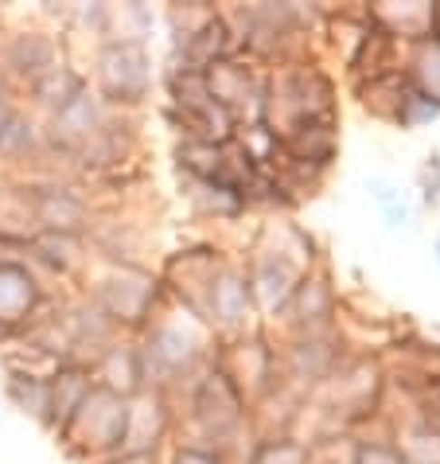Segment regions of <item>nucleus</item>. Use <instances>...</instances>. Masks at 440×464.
Instances as JSON below:
<instances>
[{
    "instance_id": "obj_11",
    "label": "nucleus",
    "mask_w": 440,
    "mask_h": 464,
    "mask_svg": "<svg viewBox=\"0 0 440 464\" xmlns=\"http://www.w3.org/2000/svg\"><path fill=\"white\" fill-rule=\"evenodd\" d=\"M176 441V402L164 391H140L129 398V433L121 453H164Z\"/></svg>"
},
{
    "instance_id": "obj_2",
    "label": "nucleus",
    "mask_w": 440,
    "mask_h": 464,
    "mask_svg": "<svg viewBox=\"0 0 440 464\" xmlns=\"http://www.w3.org/2000/svg\"><path fill=\"white\" fill-rule=\"evenodd\" d=\"M137 343H140V359H145L148 391H164L172 398L184 391L215 355L211 328L199 324L196 316L179 313L176 304L167 308L164 316L152 320V328L145 336H137Z\"/></svg>"
},
{
    "instance_id": "obj_24",
    "label": "nucleus",
    "mask_w": 440,
    "mask_h": 464,
    "mask_svg": "<svg viewBox=\"0 0 440 464\" xmlns=\"http://www.w3.org/2000/svg\"><path fill=\"white\" fill-rule=\"evenodd\" d=\"M433 121H440V98L425 94V90H417L409 82V94L401 102V113H397V129H425Z\"/></svg>"
},
{
    "instance_id": "obj_25",
    "label": "nucleus",
    "mask_w": 440,
    "mask_h": 464,
    "mask_svg": "<svg viewBox=\"0 0 440 464\" xmlns=\"http://www.w3.org/2000/svg\"><path fill=\"white\" fill-rule=\"evenodd\" d=\"M160 464H234V457L223 453V449H211V445H199V441H184V437H176V441L164 449V460Z\"/></svg>"
},
{
    "instance_id": "obj_7",
    "label": "nucleus",
    "mask_w": 440,
    "mask_h": 464,
    "mask_svg": "<svg viewBox=\"0 0 440 464\" xmlns=\"http://www.w3.org/2000/svg\"><path fill=\"white\" fill-rule=\"evenodd\" d=\"M62 59H67V35L59 28L20 24V28L0 32V79L16 86V94H24L32 82H40Z\"/></svg>"
},
{
    "instance_id": "obj_12",
    "label": "nucleus",
    "mask_w": 440,
    "mask_h": 464,
    "mask_svg": "<svg viewBox=\"0 0 440 464\" xmlns=\"http://www.w3.org/2000/svg\"><path fill=\"white\" fill-rule=\"evenodd\" d=\"M281 320H289L292 336H312V332H331L340 324V293H335L331 277L323 269H308L296 285L289 308L281 313Z\"/></svg>"
},
{
    "instance_id": "obj_18",
    "label": "nucleus",
    "mask_w": 440,
    "mask_h": 464,
    "mask_svg": "<svg viewBox=\"0 0 440 464\" xmlns=\"http://www.w3.org/2000/svg\"><path fill=\"white\" fill-rule=\"evenodd\" d=\"M0 391H5V402L24 414L28 421H35L47 433V418H51V379H28V375H5L0 379Z\"/></svg>"
},
{
    "instance_id": "obj_23",
    "label": "nucleus",
    "mask_w": 440,
    "mask_h": 464,
    "mask_svg": "<svg viewBox=\"0 0 440 464\" xmlns=\"http://www.w3.org/2000/svg\"><path fill=\"white\" fill-rule=\"evenodd\" d=\"M401 71L409 74V82L417 90L440 98V32L425 35V40H417V44H409V63Z\"/></svg>"
},
{
    "instance_id": "obj_17",
    "label": "nucleus",
    "mask_w": 440,
    "mask_h": 464,
    "mask_svg": "<svg viewBox=\"0 0 440 464\" xmlns=\"http://www.w3.org/2000/svg\"><path fill=\"white\" fill-rule=\"evenodd\" d=\"M355 94L362 102V110L378 121H390L397 125V113H401V102L409 94V74L406 71H386V74H374V79H362L355 82Z\"/></svg>"
},
{
    "instance_id": "obj_4",
    "label": "nucleus",
    "mask_w": 440,
    "mask_h": 464,
    "mask_svg": "<svg viewBox=\"0 0 440 464\" xmlns=\"http://www.w3.org/2000/svg\"><path fill=\"white\" fill-rule=\"evenodd\" d=\"M226 20H230V32H234V44H238V55L253 59V63H301V40L312 28V8H301V5H234V8H223Z\"/></svg>"
},
{
    "instance_id": "obj_14",
    "label": "nucleus",
    "mask_w": 440,
    "mask_h": 464,
    "mask_svg": "<svg viewBox=\"0 0 440 464\" xmlns=\"http://www.w3.org/2000/svg\"><path fill=\"white\" fill-rule=\"evenodd\" d=\"M90 82H86V71L74 63L71 55L59 63V67H51L40 82H32L28 90L20 94V102H24V110L28 113H35V118H51L55 110H62L71 98H79L82 90H86Z\"/></svg>"
},
{
    "instance_id": "obj_10",
    "label": "nucleus",
    "mask_w": 440,
    "mask_h": 464,
    "mask_svg": "<svg viewBox=\"0 0 440 464\" xmlns=\"http://www.w3.org/2000/svg\"><path fill=\"white\" fill-rule=\"evenodd\" d=\"M308 274V266L292 262L289 250H253V257L245 262V277H250L253 293V313L262 320H281V313L289 308L296 285Z\"/></svg>"
},
{
    "instance_id": "obj_19",
    "label": "nucleus",
    "mask_w": 440,
    "mask_h": 464,
    "mask_svg": "<svg viewBox=\"0 0 440 464\" xmlns=\"http://www.w3.org/2000/svg\"><path fill=\"white\" fill-rule=\"evenodd\" d=\"M157 32V8L145 0H129V5H110V35L106 40H125V44H145Z\"/></svg>"
},
{
    "instance_id": "obj_26",
    "label": "nucleus",
    "mask_w": 440,
    "mask_h": 464,
    "mask_svg": "<svg viewBox=\"0 0 440 464\" xmlns=\"http://www.w3.org/2000/svg\"><path fill=\"white\" fill-rule=\"evenodd\" d=\"M417 191H421V203L429 211H440V152L433 149L429 157H425L421 172H417Z\"/></svg>"
},
{
    "instance_id": "obj_1",
    "label": "nucleus",
    "mask_w": 440,
    "mask_h": 464,
    "mask_svg": "<svg viewBox=\"0 0 440 464\" xmlns=\"http://www.w3.org/2000/svg\"><path fill=\"white\" fill-rule=\"evenodd\" d=\"M176 437L199 441L234 457V441L250 430V406L230 386V379L215 363H206L176 398Z\"/></svg>"
},
{
    "instance_id": "obj_16",
    "label": "nucleus",
    "mask_w": 440,
    "mask_h": 464,
    "mask_svg": "<svg viewBox=\"0 0 440 464\" xmlns=\"http://www.w3.org/2000/svg\"><path fill=\"white\" fill-rule=\"evenodd\" d=\"M94 375H90V367L82 363H67L55 371V379H51V418H47V433L62 437V430L71 425V418L79 414V406L86 402V394L94 391Z\"/></svg>"
},
{
    "instance_id": "obj_21",
    "label": "nucleus",
    "mask_w": 440,
    "mask_h": 464,
    "mask_svg": "<svg viewBox=\"0 0 440 464\" xmlns=\"http://www.w3.org/2000/svg\"><path fill=\"white\" fill-rule=\"evenodd\" d=\"M245 464H312V445L292 433H257Z\"/></svg>"
},
{
    "instance_id": "obj_22",
    "label": "nucleus",
    "mask_w": 440,
    "mask_h": 464,
    "mask_svg": "<svg viewBox=\"0 0 440 464\" xmlns=\"http://www.w3.org/2000/svg\"><path fill=\"white\" fill-rule=\"evenodd\" d=\"M390 441L397 445V453L406 457V464H440V425H433V421L413 418Z\"/></svg>"
},
{
    "instance_id": "obj_28",
    "label": "nucleus",
    "mask_w": 440,
    "mask_h": 464,
    "mask_svg": "<svg viewBox=\"0 0 440 464\" xmlns=\"http://www.w3.org/2000/svg\"><path fill=\"white\" fill-rule=\"evenodd\" d=\"M28 250H32V235L0 227V257H28Z\"/></svg>"
},
{
    "instance_id": "obj_29",
    "label": "nucleus",
    "mask_w": 440,
    "mask_h": 464,
    "mask_svg": "<svg viewBox=\"0 0 440 464\" xmlns=\"http://www.w3.org/2000/svg\"><path fill=\"white\" fill-rule=\"evenodd\" d=\"M24 106L20 94H16V86H8L5 79H0V133H5V125L12 121V113H16Z\"/></svg>"
},
{
    "instance_id": "obj_6",
    "label": "nucleus",
    "mask_w": 440,
    "mask_h": 464,
    "mask_svg": "<svg viewBox=\"0 0 440 464\" xmlns=\"http://www.w3.org/2000/svg\"><path fill=\"white\" fill-rule=\"evenodd\" d=\"M125 433H129V398L110 394V391H101V386H94L55 445L71 460L98 464V460H110V457L121 453V449H125Z\"/></svg>"
},
{
    "instance_id": "obj_5",
    "label": "nucleus",
    "mask_w": 440,
    "mask_h": 464,
    "mask_svg": "<svg viewBox=\"0 0 440 464\" xmlns=\"http://www.w3.org/2000/svg\"><path fill=\"white\" fill-rule=\"evenodd\" d=\"M86 82L110 110L140 113L148 106L152 90L160 86V67H157V59H152V47L106 40V44L94 47Z\"/></svg>"
},
{
    "instance_id": "obj_30",
    "label": "nucleus",
    "mask_w": 440,
    "mask_h": 464,
    "mask_svg": "<svg viewBox=\"0 0 440 464\" xmlns=\"http://www.w3.org/2000/svg\"><path fill=\"white\" fill-rule=\"evenodd\" d=\"M433 266L440 269V227H436V235H433Z\"/></svg>"
},
{
    "instance_id": "obj_13",
    "label": "nucleus",
    "mask_w": 440,
    "mask_h": 464,
    "mask_svg": "<svg viewBox=\"0 0 440 464\" xmlns=\"http://www.w3.org/2000/svg\"><path fill=\"white\" fill-rule=\"evenodd\" d=\"M90 375L101 391L110 394H121V398H133L140 391H148L145 382V359H140V343L133 336H121L113 340L106 352H101L94 363H90Z\"/></svg>"
},
{
    "instance_id": "obj_3",
    "label": "nucleus",
    "mask_w": 440,
    "mask_h": 464,
    "mask_svg": "<svg viewBox=\"0 0 440 464\" xmlns=\"http://www.w3.org/2000/svg\"><path fill=\"white\" fill-rule=\"evenodd\" d=\"M121 336H145L172 301L152 266H94L79 289Z\"/></svg>"
},
{
    "instance_id": "obj_8",
    "label": "nucleus",
    "mask_w": 440,
    "mask_h": 464,
    "mask_svg": "<svg viewBox=\"0 0 440 464\" xmlns=\"http://www.w3.org/2000/svg\"><path fill=\"white\" fill-rule=\"evenodd\" d=\"M55 293L24 257H0V343L20 340L47 313Z\"/></svg>"
},
{
    "instance_id": "obj_15",
    "label": "nucleus",
    "mask_w": 440,
    "mask_h": 464,
    "mask_svg": "<svg viewBox=\"0 0 440 464\" xmlns=\"http://www.w3.org/2000/svg\"><path fill=\"white\" fill-rule=\"evenodd\" d=\"M367 16L378 24V28L390 35V40H406V44H417L425 35H433L436 28V5L433 0H409V5H367Z\"/></svg>"
},
{
    "instance_id": "obj_9",
    "label": "nucleus",
    "mask_w": 440,
    "mask_h": 464,
    "mask_svg": "<svg viewBox=\"0 0 440 464\" xmlns=\"http://www.w3.org/2000/svg\"><path fill=\"white\" fill-rule=\"evenodd\" d=\"M253 293H250V277H245L242 262H226L218 266V274L211 281L203 304V324L211 328L215 340H230L242 332H253Z\"/></svg>"
},
{
    "instance_id": "obj_27",
    "label": "nucleus",
    "mask_w": 440,
    "mask_h": 464,
    "mask_svg": "<svg viewBox=\"0 0 440 464\" xmlns=\"http://www.w3.org/2000/svg\"><path fill=\"white\" fill-rule=\"evenodd\" d=\"M355 464H406L390 437L382 441H355Z\"/></svg>"
},
{
    "instance_id": "obj_20",
    "label": "nucleus",
    "mask_w": 440,
    "mask_h": 464,
    "mask_svg": "<svg viewBox=\"0 0 440 464\" xmlns=\"http://www.w3.org/2000/svg\"><path fill=\"white\" fill-rule=\"evenodd\" d=\"M367 196L374 199V208H378L386 230H409L413 227L409 191L401 184H394L390 176H367Z\"/></svg>"
}]
</instances>
